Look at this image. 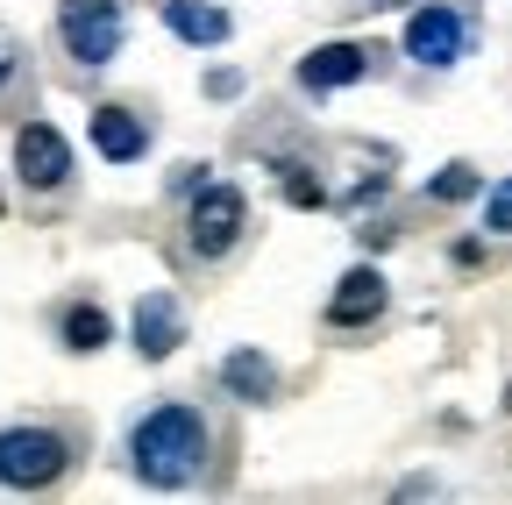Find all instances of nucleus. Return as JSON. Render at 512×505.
I'll use <instances>...</instances> for the list:
<instances>
[{
  "label": "nucleus",
  "instance_id": "obj_18",
  "mask_svg": "<svg viewBox=\"0 0 512 505\" xmlns=\"http://www.w3.org/2000/svg\"><path fill=\"white\" fill-rule=\"evenodd\" d=\"M505 413H512V385H505Z\"/></svg>",
  "mask_w": 512,
  "mask_h": 505
},
{
  "label": "nucleus",
  "instance_id": "obj_9",
  "mask_svg": "<svg viewBox=\"0 0 512 505\" xmlns=\"http://www.w3.org/2000/svg\"><path fill=\"white\" fill-rule=\"evenodd\" d=\"M93 150L107 157V164H136L143 150H150V129H143V114L136 107H93Z\"/></svg>",
  "mask_w": 512,
  "mask_h": 505
},
{
  "label": "nucleus",
  "instance_id": "obj_10",
  "mask_svg": "<svg viewBox=\"0 0 512 505\" xmlns=\"http://www.w3.org/2000/svg\"><path fill=\"white\" fill-rule=\"evenodd\" d=\"M185 342V306L171 299V292H143L136 299V349L157 363V356H171Z\"/></svg>",
  "mask_w": 512,
  "mask_h": 505
},
{
  "label": "nucleus",
  "instance_id": "obj_2",
  "mask_svg": "<svg viewBox=\"0 0 512 505\" xmlns=\"http://www.w3.org/2000/svg\"><path fill=\"white\" fill-rule=\"evenodd\" d=\"M72 470V449L50 427H0V484L8 491H43Z\"/></svg>",
  "mask_w": 512,
  "mask_h": 505
},
{
  "label": "nucleus",
  "instance_id": "obj_16",
  "mask_svg": "<svg viewBox=\"0 0 512 505\" xmlns=\"http://www.w3.org/2000/svg\"><path fill=\"white\" fill-rule=\"evenodd\" d=\"M200 86H207V100H235L242 93V72H207Z\"/></svg>",
  "mask_w": 512,
  "mask_h": 505
},
{
  "label": "nucleus",
  "instance_id": "obj_5",
  "mask_svg": "<svg viewBox=\"0 0 512 505\" xmlns=\"http://www.w3.org/2000/svg\"><path fill=\"white\" fill-rule=\"evenodd\" d=\"M470 36H477L470 15L448 8V0H434V8H420L406 22V57L427 65V72H448V65H463V57H470Z\"/></svg>",
  "mask_w": 512,
  "mask_h": 505
},
{
  "label": "nucleus",
  "instance_id": "obj_13",
  "mask_svg": "<svg viewBox=\"0 0 512 505\" xmlns=\"http://www.w3.org/2000/svg\"><path fill=\"white\" fill-rule=\"evenodd\" d=\"M57 335H64V349H72V356H93V349H107L114 321H107L100 299H72V306L57 313Z\"/></svg>",
  "mask_w": 512,
  "mask_h": 505
},
{
  "label": "nucleus",
  "instance_id": "obj_7",
  "mask_svg": "<svg viewBox=\"0 0 512 505\" xmlns=\"http://www.w3.org/2000/svg\"><path fill=\"white\" fill-rule=\"evenodd\" d=\"M15 178L29 185V193H57V185L72 178V143H64L50 121H22V136H15Z\"/></svg>",
  "mask_w": 512,
  "mask_h": 505
},
{
  "label": "nucleus",
  "instance_id": "obj_4",
  "mask_svg": "<svg viewBox=\"0 0 512 505\" xmlns=\"http://www.w3.org/2000/svg\"><path fill=\"white\" fill-rule=\"evenodd\" d=\"M242 221H249V200L235 193V185H200V193H192V214H185L192 257H228V249L242 242Z\"/></svg>",
  "mask_w": 512,
  "mask_h": 505
},
{
  "label": "nucleus",
  "instance_id": "obj_1",
  "mask_svg": "<svg viewBox=\"0 0 512 505\" xmlns=\"http://www.w3.org/2000/svg\"><path fill=\"white\" fill-rule=\"evenodd\" d=\"M128 456H136V477L157 484V491H178L200 477L207 463V420L192 406H157L136 420V434H128Z\"/></svg>",
  "mask_w": 512,
  "mask_h": 505
},
{
  "label": "nucleus",
  "instance_id": "obj_8",
  "mask_svg": "<svg viewBox=\"0 0 512 505\" xmlns=\"http://www.w3.org/2000/svg\"><path fill=\"white\" fill-rule=\"evenodd\" d=\"M377 313H384V271H370V264L342 271V285L328 299V328H370Z\"/></svg>",
  "mask_w": 512,
  "mask_h": 505
},
{
  "label": "nucleus",
  "instance_id": "obj_15",
  "mask_svg": "<svg viewBox=\"0 0 512 505\" xmlns=\"http://www.w3.org/2000/svg\"><path fill=\"white\" fill-rule=\"evenodd\" d=\"M484 228H491V235H512V178L484 193Z\"/></svg>",
  "mask_w": 512,
  "mask_h": 505
},
{
  "label": "nucleus",
  "instance_id": "obj_11",
  "mask_svg": "<svg viewBox=\"0 0 512 505\" xmlns=\"http://www.w3.org/2000/svg\"><path fill=\"white\" fill-rule=\"evenodd\" d=\"M221 392L242 399V406H271V399H278L271 356H264V349H228V356H221Z\"/></svg>",
  "mask_w": 512,
  "mask_h": 505
},
{
  "label": "nucleus",
  "instance_id": "obj_3",
  "mask_svg": "<svg viewBox=\"0 0 512 505\" xmlns=\"http://www.w3.org/2000/svg\"><path fill=\"white\" fill-rule=\"evenodd\" d=\"M57 36L79 65H114L121 50V0H57Z\"/></svg>",
  "mask_w": 512,
  "mask_h": 505
},
{
  "label": "nucleus",
  "instance_id": "obj_12",
  "mask_svg": "<svg viewBox=\"0 0 512 505\" xmlns=\"http://www.w3.org/2000/svg\"><path fill=\"white\" fill-rule=\"evenodd\" d=\"M164 29L178 36V43H192V50H214V43H228V8H214V0H164Z\"/></svg>",
  "mask_w": 512,
  "mask_h": 505
},
{
  "label": "nucleus",
  "instance_id": "obj_6",
  "mask_svg": "<svg viewBox=\"0 0 512 505\" xmlns=\"http://www.w3.org/2000/svg\"><path fill=\"white\" fill-rule=\"evenodd\" d=\"M377 57H384V50H370V43H320V50L299 57V93L328 100V93L370 79V72H377Z\"/></svg>",
  "mask_w": 512,
  "mask_h": 505
},
{
  "label": "nucleus",
  "instance_id": "obj_14",
  "mask_svg": "<svg viewBox=\"0 0 512 505\" xmlns=\"http://www.w3.org/2000/svg\"><path fill=\"white\" fill-rule=\"evenodd\" d=\"M470 193H477V171H470V164H448V171L427 185V200H434V207H456V200H470Z\"/></svg>",
  "mask_w": 512,
  "mask_h": 505
},
{
  "label": "nucleus",
  "instance_id": "obj_17",
  "mask_svg": "<svg viewBox=\"0 0 512 505\" xmlns=\"http://www.w3.org/2000/svg\"><path fill=\"white\" fill-rule=\"evenodd\" d=\"M15 65H22V43H15V29H0V86L15 79Z\"/></svg>",
  "mask_w": 512,
  "mask_h": 505
}]
</instances>
